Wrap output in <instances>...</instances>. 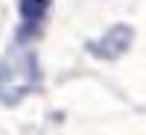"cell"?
<instances>
[{"label": "cell", "mask_w": 146, "mask_h": 135, "mask_svg": "<svg viewBox=\"0 0 146 135\" xmlns=\"http://www.w3.org/2000/svg\"><path fill=\"white\" fill-rule=\"evenodd\" d=\"M41 85V65L32 44H12L0 56V103L18 106Z\"/></svg>", "instance_id": "cell-1"}, {"label": "cell", "mask_w": 146, "mask_h": 135, "mask_svg": "<svg viewBox=\"0 0 146 135\" xmlns=\"http://www.w3.org/2000/svg\"><path fill=\"white\" fill-rule=\"evenodd\" d=\"M53 0H18V38L15 44L38 41L50 21Z\"/></svg>", "instance_id": "cell-2"}, {"label": "cell", "mask_w": 146, "mask_h": 135, "mask_svg": "<svg viewBox=\"0 0 146 135\" xmlns=\"http://www.w3.org/2000/svg\"><path fill=\"white\" fill-rule=\"evenodd\" d=\"M131 41H135V27L131 24H114V27H108L100 38H94L85 44V50L96 59H105V62H114L120 59L123 53H129Z\"/></svg>", "instance_id": "cell-3"}]
</instances>
